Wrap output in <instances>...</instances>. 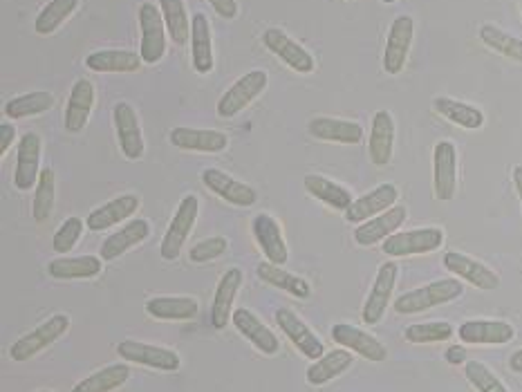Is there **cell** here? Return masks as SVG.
Returning <instances> with one entry per match:
<instances>
[{
  "label": "cell",
  "mask_w": 522,
  "mask_h": 392,
  "mask_svg": "<svg viewBox=\"0 0 522 392\" xmlns=\"http://www.w3.org/2000/svg\"><path fill=\"white\" fill-rule=\"evenodd\" d=\"M251 233H254V238L258 242L260 251L265 254L267 263L281 265V267L287 263L290 251H287L283 229L272 216H267V213H258L254 222H251Z\"/></svg>",
  "instance_id": "obj_16"
},
{
  "label": "cell",
  "mask_w": 522,
  "mask_h": 392,
  "mask_svg": "<svg viewBox=\"0 0 522 392\" xmlns=\"http://www.w3.org/2000/svg\"><path fill=\"white\" fill-rule=\"evenodd\" d=\"M14 139H16V126L3 121V124H0V157H5V153L12 148Z\"/></svg>",
  "instance_id": "obj_49"
},
{
  "label": "cell",
  "mask_w": 522,
  "mask_h": 392,
  "mask_svg": "<svg viewBox=\"0 0 522 392\" xmlns=\"http://www.w3.org/2000/svg\"><path fill=\"white\" fill-rule=\"evenodd\" d=\"M113 121H115L121 153L126 155V160L137 162L139 157L144 155L146 144H144L142 126H139L135 108L130 106L128 101H119V104L113 108Z\"/></svg>",
  "instance_id": "obj_9"
},
{
  "label": "cell",
  "mask_w": 522,
  "mask_h": 392,
  "mask_svg": "<svg viewBox=\"0 0 522 392\" xmlns=\"http://www.w3.org/2000/svg\"><path fill=\"white\" fill-rule=\"evenodd\" d=\"M191 59L193 70L198 74H209L213 70V39L209 18L202 12L193 16L191 21Z\"/></svg>",
  "instance_id": "obj_31"
},
{
  "label": "cell",
  "mask_w": 522,
  "mask_h": 392,
  "mask_svg": "<svg viewBox=\"0 0 522 392\" xmlns=\"http://www.w3.org/2000/svg\"><path fill=\"white\" fill-rule=\"evenodd\" d=\"M433 189L437 200H453L458 189V151L451 142H440L433 151Z\"/></svg>",
  "instance_id": "obj_11"
},
{
  "label": "cell",
  "mask_w": 522,
  "mask_h": 392,
  "mask_svg": "<svg viewBox=\"0 0 522 392\" xmlns=\"http://www.w3.org/2000/svg\"><path fill=\"white\" fill-rule=\"evenodd\" d=\"M352 352L350 350H332L328 354H323L321 359H316L310 368H307V381L312 386H323L328 381L337 379L352 366Z\"/></svg>",
  "instance_id": "obj_36"
},
{
  "label": "cell",
  "mask_w": 522,
  "mask_h": 392,
  "mask_svg": "<svg viewBox=\"0 0 522 392\" xmlns=\"http://www.w3.org/2000/svg\"><path fill=\"white\" fill-rule=\"evenodd\" d=\"M381 3H386V5H393V3H395V0H381Z\"/></svg>",
  "instance_id": "obj_53"
},
{
  "label": "cell",
  "mask_w": 522,
  "mask_h": 392,
  "mask_svg": "<svg viewBox=\"0 0 522 392\" xmlns=\"http://www.w3.org/2000/svg\"><path fill=\"white\" fill-rule=\"evenodd\" d=\"M104 269L101 256H77V258H57L48 265V274L57 280H83L95 278Z\"/></svg>",
  "instance_id": "obj_32"
},
{
  "label": "cell",
  "mask_w": 522,
  "mask_h": 392,
  "mask_svg": "<svg viewBox=\"0 0 522 392\" xmlns=\"http://www.w3.org/2000/svg\"><path fill=\"white\" fill-rule=\"evenodd\" d=\"M444 359L451 363V366H462V363H466V348L464 345H451L449 350H446Z\"/></svg>",
  "instance_id": "obj_50"
},
{
  "label": "cell",
  "mask_w": 522,
  "mask_h": 392,
  "mask_svg": "<svg viewBox=\"0 0 522 392\" xmlns=\"http://www.w3.org/2000/svg\"><path fill=\"white\" fill-rule=\"evenodd\" d=\"M242 285V272L240 269H229V272L220 278V283L216 287V294H213L211 303V325L216 330H225L231 319V307L236 301V294Z\"/></svg>",
  "instance_id": "obj_29"
},
{
  "label": "cell",
  "mask_w": 522,
  "mask_h": 392,
  "mask_svg": "<svg viewBox=\"0 0 522 392\" xmlns=\"http://www.w3.org/2000/svg\"><path fill=\"white\" fill-rule=\"evenodd\" d=\"M171 144L180 151L191 153H222L227 151L229 137L220 130H204V128H189L180 126L169 133Z\"/></svg>",
  "instance_id": "obj_19"
},
{
  "label": "cell",
  "mask_w": 522,
  "mask_h": 392,
  "mask_svg": "<svg viewBox=\"0 0 522 392\" xmlns=\"http://www.w3.org/2000/svg\"><path fill=\"white\" fill-rule=\"evenodd\" d=\"M130 379V368L126 363H113L97 372H92L90 377L81 379L72 392H113L121 388Z\"/></svg>",
  "instance_id": "obj_37"
},
{
  "label": "cell",
  "mask_w": 522,
  "mask_h": 392,
  "mask_svg": "<svg viewBox=\"0 0 522 392\" xmlns=\"http://www.w3.org/2000/svg\"><path fill=\"white\" fill-rule=\"evenodd\" d=\"M54 106V95L48 90H34V92H27V95L21 97H14L9 99L3 112L5 117L9 119H25V117H36V115H43V112H48Z\"/></svg>",
  "instance_id": "obj_39"
},
{
  "label": "cell",
  "mask_w": 522,
  "mask_h": 392,
  "mask_svg": "<svg viewBox=\"0 0 522 392\" xmlns=\"http://www.w3.org/2000/svg\"><path fill=\"white\" fill-rule=\"evenodd\" d=\"M480 41L493 52L507 56V59L516 61V63H522V39H518V36L502 32L496 25H482Z\"/></svg>",
  "instance_id": "obj_42"
},
{
  "label": "cell",
  "mask_w": 522,
  "mask_h": 392,
  "mask_svg": "<svg viewBox=\"0 0 522 392\" xmlns=\"http://www.w3.org/2000/svg\"><path fill=\"white\" fill-rule=\"evenodd\" d=\"M54 195H57V177H54L52 168L41 171L39 182H36L34 202H32V216L36 222H45L54 211Z\"/></svg>",
  "instance_id": "obj_43"
},
{
  "label": "cell",
  "mask_w": 522,
  "mask_h": 392,
  "mask_svg": "<svg viewBox=\"0 0 522 392\" xmlns=\"http://www.w3.org/2000/svg\"><path fill=\"white\" fill-rule=\"evenodd\" d=\"M276 323L278 328L285 332L287 339L301 350L303 357L314 361L323 357V341L310 330V325H307L301 316L290 310V307H278Z\"/></svg>",
  "instance_id": "obj_12"
},
{
  "label": "cell",
  "mask_w": 522,
  "mask_h": 392,
  "mask_svg": "<svg viewBox=\"0 0 522 392\" xmlns=\"http://www.w3.org/2000/svg\"><path fill=\"white\" fill-rule=\"evenodd\" d=\"M514 325L507 321H484L473 319L460 325V341L471 345H505L514 339Z\"/></svg>",
  "instance_id": "obj_24"
},
{
  "label": "cell",
  "mask_w": 522,
  "mask_h": 392,
  "mask_svg": "<svg viewBox=\"0 0 522 392\" xmlns=\"http://www.w3.org/2000/svg\"><path fill=\"white\" fill-rule=\"evenodd\" d=\"M520 9H522V3H520Z\"/></svg>",
  "instance_id": "obj_55"
},
{
  "label": "cell",
  "mask_w": 522,
  "mask_h": 392,
  "mask_svg": "<svg viewBox=\"0 0 522 392\" xmlns=\"http://www.w3.org/2000/svg\"><path fill=\"white\" fill-rule=\"evenodd\" d=\"M231 323L236 325V330L263 354H276L278 350H281V341H278V336L269 330L254 312L247 310V307H238V310H233Z\"/></svg>",
  "instance_id": "obj_22"
},
{
  "label": "cell",
  "mask_w": 522,
  "mask_h": 392,
  "mask_svg": "<svg viewBox=\"0 0 522 392\" xmlns=\"http://www.w3.org/2000/svg\"><path fill=\"white\" fill-rule=\"evenodd\" d=\"M330 334H332V339L341 345V348L359 354V357H363V359H368V361H386L388 359V348L384 343L377 341L372 334L354 328V325H350V323H337Z\"/></svg>",
  "instance_id": "obj_17"
},
{
  "label": "cell",
  "mask_w": 522,
  "mask_h": 392,
  "mask_svg": "<svg viewBox=\"0 0 522 392\" xmlns=\"http://www.w3.org/2000/svg\"><path fill=\"white\" fill-rule=\"evenodd\" d=\"M41 392H50V390H41Z\"/></svg>",
  "instance_id": "obj_54"
},
{
  "label": "cell",
  "mask_w": 522,
  "mask_h": 392,
  "mask_svg": "<svg viewBox=\"0 0 522 392\" xmlns=\"http://www.w3.org/2000/svg\"><path fill=\"white\" fill-rule=\"evenodd\" d=\"M139 30H142L139 56L148 65L160 63L166 54V36H169V30H166L162 12H157V5L144 3L139 7Z\"/></svg>",
  "instance_id": "obj_6"
},
{
  "label": "cell",
  "mask_w": 522,
  "mask_h": 392,
  "mask_svg": "<svg viewBox=\"0 0 522 392\" xmlns=\"http://www.w3.org/2000/svg\"><path fill=\"white\" fill-rule=\"evenodd\" d=\"M68 328L70 316L54 314L48 321H43L39 328H34L32 332H27L21 339L14 341L12 348H9V354H12L14 361H30L36 354L48 350L54 341H59L61 336L68 332Z\"/></svg>",
  "instance_id": "obj_2"
},
{
  "label": "cell",
  "mask_w": 522,
  "mask_h": 392,
  "mask_svg": "<svg viewBox=\"0 0 522 392\" xmlns=\"http://www.w3.org/2000/svg\"><path fill=\"white\" fill-rule=\"evenodd\" d=\"M415 36V21L410 16H397L390 25L386 50H384V70L388 74H399L408 61L410 45Z\"/></svg>",
  "instance_id": "obj_13"
},
{
  "label": "cell",
  "mask_w": 522,
  "mask_h": 392,
  "mask_svg": "<svg viewBox=\"0 0 522 392\" xmlns=\"http://www.w3.org/2000/svg\"><path fill=\"white\" fill-rule=\"evenodd\" d=\"M509 368L514 370V372H518V375H522V348H520L518 352L511 354V359H509Z\"/></svg>",
  "instance_id": "obj_51"
},
{
  "label": "cell",
  "mask_w": 522,
  "mask_h": 392,
  "mask_svg": "<svg viewBox=\"0 0 522 392\" xmlns=\"http://www.w3.org/2000/svg\"><path fill=\"white\" fill-rule=\"evenodd\" d=\"M139 209V198L133 193L119 195V198L106 202L104 207H99L86 218V224L90 231H106L115 224H121L130 216H135Z\"/></svg>",
  "instance_id": "obj_28"
},
{
  "label": "cell",
  "mask_w": 522,
  "mask_h": 392,
  "mask_svg": "<svg viewBox=\"0 0 522 392\" xmlns=\"http://www.w3.org/2000/svg\"><path fill=\"white\" fill-rule=\"evenodd\" d=\"M444 267L449 269L451 274L460 276L466 283H471L478 289H498L500 287V276L489 269L480 260H475L460 251H446L444 254Z\"/></svg>",
  "instance_id": "obj_20"
},
{
  "label": "cell",
  "mask_w": 522,
  "mask_h": 392,
  "mask_svg": "<svg viewBox=\"0 0 522 392\" xmlns=\"http://www.w3.org/2000/svg\"><path fill=\"white\" fill-rule=\"evenodd\" d=\"M406 341L410 343H440V341H449L453 336V325L446 321H428V323H415L408 325L406 332Z\"/></svg>",
  "instance_id": "obj_44"
},
{
  "label": "cell",
  "mask_w": 522,
  "mask_h": 392,
  "mask_svg": "<svg viewBox=\"0 0 522 392\" xmlns=\"http://www.w3.org/2000/svg\"><path fill=\"white\" fill-rule=\"evenodd\" d=\"M263 43L269 52L276 54L285 65H290L294 72H301V74L314 72L316 68L314 56L307 52L301 43H296L283 30H278V27H269V30H265Z\"/></svg>",
  "instance_id": "obj_10"
},
{
  "label": "cell",
  "mask_w": 522,
  "mask_h": 392,
  "mask_svg": "<svg viewBox=\"0 0 522 392\" xmlns=\"http://www.w3.org/2000/svg\"><path fill=\"white\" fill-rule=\"evenodd\" d=\"M148 236H151V222L144 218L130 220L117 233H110L104 240V245H101V258H104L106 263L117 260L119 256H124L126 251L142 245Z\"/></svg>",
  "instance_id": "obj_23"
},
{
  "label": "cell",
  "mask_w": 522,
  "mask_h": 392,
  "mask_svg": "<svg viewBox=\"0 0 522 392\" xmlns=\"http://www.w3.org/2000/svg\"><path fill=\"white\" fill-rule=\"evenodd\" d=\"M464 375L478 392H509V388L493 375V370H489L480 361H466Z\"/></svg>",
  "instance_id": "obj_45"
},
{
  "label": "cell",
  "mask_w": 522,
  "mask_h": 392,
  "mask_svg": "<svg viewBox=\"0 0 522 392\" xmlns=\"http://www.w3.org/2000/svg\"><path fill=\"white\" fill-rule=\"evenodd\" d=\"M464 292V287L460 280L455 278H442L433 280L424 287H417L413 292L402 294L395 301V312L397 314H419L431 310V307L451 303L455 298H460Z\"/></svg>",
  "instance_id": "obj_1"
},
{
  "label": "cell",
  "mask_w": 522,
  "mask_h": 392,
  "mask_svg": "<svg viewBox=\"0 0 522 392\" xmlns=\"http://www.w3.org/2000/svg\"><path fill=\"white\" fill-rule=\"evenodd\" d=\"M198 213H200V200L195 198V195H186V198H182L180 207H177L160 245V254L164 260L180 258L186 240H189L195 222H198Z\"/></svg>",
  "instance_id": "obj_3"
},
{
  "label": "cell",
  "mask_w": 522,
  "mask_h": 392,
  "mask_svg": "<svg viewBox=\"0 0 522 392\" xmlns=\"http://www.w3.org/2000/svg\"><path fill=\"white\" fill-rule=\"evenodd\" d=\"M144 59L133 50H97L88 54L86 65L92 72H137Z\"/></svg>",
  "instance_id": "obj_34"
},
{
  "label": "cell",
  "mask_w": 522,
  "mask_h": 392,
  "mask_svg": "<svg viewBox=\"0 0 522 392\" xmlns=\"http://www.w3.org/2000/svg\"><path fill=\"white\" fill-rule=\"evenodd\" d=\"M433 108L437 115H442L444 119L453 121L455 126H462L466 130H475L484 124V115L480 108H475L471 104H464V101L458 99H449V97H437L433 101Z\"/></svg>",
  "instance_id": "obj_38"
},
{
  "label": "cell",
  "mask_w": 522,
  "mask_h": 392,
  "mask_svg": "<svg viewBox=\"0 0 522 392\" xmlns=\"http://www.w3.org/2000/svg\"><path fill=\"white\" fill-rule=\"evenodd\" d=\"M209 3L222 18H227V21H233V18L238 16V3H236V0H209Z\"/></svg>",
  "instance_id": "obj_48"
},
{
  "label": "cell",
  "mask_w": 522,
  "mask_h": 392,
  "mask_svg": "<svg viewBox=\"0 0 522 392\" xmlns=\"http://www.w3.org/2000/svg\"><path fill=\"white\" fill-rule=\"evenodd\" d=\"M86 227H88V224L83 222L81 218H77V216L68 218L61 224L59 231L54 233L52 249L57 251V254H68V251H72L74 247H77V242L81 240L83 229H86Z\"/></svg>",
  "instance_id": "obj_46"
},
{
  "label": "cell",
  "mask_w": 522,
  "mask_h": 392,
  "mask_svg": "<svg viewBox=\"0 0 522 392\" xmlns=\"http://www.w3.org/2000/svg\"><path fill=\"white\" fill-rule=\"evenodd\" d=\"M406 218H408V209L402 207V204H395L393 209L384 211L381 216L359 224L357 231H354V242H357L359 247L377 245V242L386 240L393 236V233H397V229L402 227Z\"/></svg>",
  "instance_id": "obj_21"
},
{
  "label": "cell",
  "mask_w": 522,
  "mask_h": 392,
  "mask_svg": "<svg viewBox=\"0 0 522 392\" xmlns=\"http://www.w3.org/2000/svg\"><path fill=\"white\" fill-rule=\"evenodd\" d=\"M267 83H269V77L263 70H251L247 74H242V77L233 83L225 95L220 97L218 115L222 119L236 117L238 112L245 110L249 104H254V101L263 95Z\"/></svg>",
  "instance_id": "obj_5"
},
{
  "label": "cell",
  "mask_w": 522,
  "mask_h": 392,
  "mask_svg": "<svg viewBox=\"0 0 522 392\" xmlns=\"http://www.w3.org/2000/svg\"><path fill=\"white\" fill-rule=\"evenodd\" d=\"M397 274H399V267L397 263H393V260L379 267L375 283H372L366 303H363V310H361L363 323L377 325L381 319H384V314L390 305V296H393V289L397 283Z\"/></svg>",
  "instance_id": "obj_8"
},
{
  "label": "cell",
  "mask_w": 522,
  "mask_h": 392,
  "mask_svg": "<svg viewBox=\"0 0 522 392\" xmlns=\"http://www.w3.org/2000/svg\"><path fill=\"white\" fill-rule=\"evenodd\" d=\"M157 3H160V12L173 43L184 45L191 41V18L186 14L184 0H157Z\"/></svg>",
  "instance_id": "obj_40"
},
{
  "label": "cell",
  "mask_w": 522,
  "mask_h": 392,
  "mask_svg": "<svg viewBox=\"0 0 522 392\" xmlns=\"http://www.w3.org/2000/svg\"><path fill=\"white\" fill-rule=\"evenodd\" d=\"M77 7H79V0H50V3L41 9V14L36 16L34 21L36 34L41 36L54 34L74 12H77Z\"/></svg>",
  "instance_id": "obj_41"
},
{
  "label": "cell",
  "mask_w": 522,
  "mask_h": 392,
  "mask_svg": "<svg viewBox=\"0 0 522 392\" xmlns=\"http://www.w3.org/2000/svg\"><path fill=\"white\" fill-rule=\"evenodd\" d=\"M229 249V240L222 236H213L207 240H200L198 245H193V249L189 251L191 263H209V260L220 258L225 251Z\"/></svg>",
  "instance_id": "obj_47"
},
{
  "label": "cell",
  "mask_w": 522,
  "mask_h": 392,
  "mask_svg": "<svg viewBox=\"0 0 522 392\" xmlns=\"http://www.w3.org/2000/svg\"><path fill=\"white\" fill-rule=\"evenodd\" d=\"M117 354L121 359H126L130 363H139V366L162 370V372H175L182 366V359L177 352H173L169 348H160V345L133 341V339L121 341L117 345Z\"/></svg>",
  "instance_id": "obj_7"
},
{
  "label": "cell",
  "mask_w": 522,
  "mask_h": 392,
  "mask_svg": "<svg viewBox=\"0 0 522 392\" xmlns=\"http://www.w3.org/2000/svg\"><path fill=\"white\" fill-rule=\"evenodd\" d=\"M444 245V231L437 227H424L413 231L393 233V236L384 240V251L390 258H406V256H422L437 251Z\"/></svg>",
  "instance_id": "obj_4"
},
{
  "label": "cell",
  "mask_w": 522,
  "mask_h": 392,
  "mask_svg": "<svg viewBox=\"0 0 522 392\" xmlns=\"http://www.w3.org/2000/svg\"><path fill=\"white\" fill-rule=\"evenodd\" d=\"M256 276L263 280L265 285L283 289V292L292 294L294 298H310L312 287L307 283L305 278L285 272L281 265H272V263H260L256 267Z\"/></svg>",
  "instance_id": "obj_35"
},
{
  "label": "cell",
  "mask_w": 522,
  "mask_h": 392,
  "mask_svg": "<svg viewBox=\"0 0 522 392\" xmlns=\"http://www.w3.org/2000/svg\"><path fill=\"white\" fill-rule=\"evenodd\" d=\"M41 177V137L25 133L18 142L14 186L18 191H30Z\"/></svg>",
  "instance_id": "obj_15"
},
{
  "label": "cell",
  "mask_w": 522,
  "mask_h": 392,
  "mask_svg": "<svg viewBox=\"0 0 522 392\" xmlns=\"http://www.w3.org/2000/svg\"><path fill=\"white\" fill-rule=\"evenodd\" d=\"M202 184L207 186L211 193H216L218 198L233 204V207H254L258 200V193L251 189L249 184L238 182L236 177L218 171V168H204L202 171Z\"/></svg>",
  "instance_id": "obj_14"
},
{
  "label": "cell",
  "mask_w": 522,
  "mask_h": 392,
  "mask_svg": "<svg viewBox=\"0 0 522 392\" xmlns=\"http://www.w3.org/2000/svg\"><path fill=\"white\" fill-rule=\"evenodd\" d=\"M514 184H516L518 198H520V204H522V166L514 168Z\"/></svg>",
  "instance_id": "obj_52"
},
{
  "label": "cell",
  "mask_w": 522,
  "mask_h": 392,
  "mask_svg": "<svg viewBox=\"0 0 522 392\" xmlns=\"http://www.w3.org/2000/svg\"><path fill=\"white\" fill-rule=\"evenodd\" d=\"M393 148H395V119L388 110H379L372 117L370 128V142L368 153L375 166H386L393 160Z\"/></svg>",
  "instance_id": "obj_25"
},
{
  "label": "cell",
  "mask_w": 522,
  "mask_h": 392,
  "mask_svg": "<svg viewBox=\"0 0 522 392\" xmlns=\"http://www.w3.org/2000/svg\"><path fill=\"white\" fill-rule=\"evenodd\" d=\"M307 133L321 142L334 144H359L363 139V128L357 121L337 119V117H314L307 124Z\"/></svg>",
  "instance_id": "obj_26"
},
{
  "label": "cell",
  "mask_w": 522,
  "mask_h": 392,
  "mask_svg": "<svg viewBox=\"0 0 522 392\" xmlns=\"http://www.w3.org/2000/svg\"><path fill=\"white\" fill-rule=\"evenodd\" d=\"M397 198H399V191L395 184H381L377 189L368 191L366 195H361V198H357L350 204V209L346 211V220L352 224L368 222L372 218L381 216L384 211L393 209Z\"/></svg>",
  "instance_id": "obj_18"
},
{
  "label": "cell",
  "mask_w": 522,
  "mask_h": 392,
  "mask_svg": "<svg viewBox=\"0 0 522 392\" xmlns=\"http://www.w3.org/2000/svg\"><path fill=\"white\" fill-rule=\"evenodd\" d=\"M144 307L157 321H191L200 312V303L191 296H155Z\"/></svg>",
  "instance_id": "obj_30"
},
{
  "label": "cell",
  "mask_w": 522,
  "mask_h": 392,
  "mask_svg": "<svg viewBox=\"0 0 522 392\" xmlns=\"http://www.w3.org/2000/svg\"><path fill=\"white\" fill-rule=\"evenodd\" d=\"M303 184H305V191L310 193L312 198L321 200L323 204H328V207L334 209V211L346 213L350 209V204L354 202L352 193L348 189H343L341 184L332 182L323 175H307Z\"/></svg>",
  "instance_id": "obj_33"
},
{
  "label": "cell",
  "mask_w": 522,
  "mask_h": 392,
  "mask_svg": "<svg viewBox=\"0 0 522 392\" xmlns=\"http://www.w3.org/2000/svg\"><path fill=\"white\" fill-rule=\"evenodd\" d=\"M95 108V86L88 79H79L72 86L68 106H65V130L68 133H81Z\"/></svg>",
  "instance_id": "obj_27"
}]
</instances>
